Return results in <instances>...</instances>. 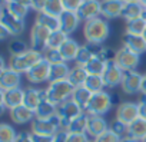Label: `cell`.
I'll return each mask as SVG.
<instances>
[{
	"mask_svg": "<svg viewBox=\"0 0 146 142\" xmlns=\"http://www.w3.org/2000/svg\"><path fill=\"white\" fill-rule=\"evenodd\" d=\"M0 25L6 27L12 36H20L25 32V20L15 16L7 9L6 3H3L0 9Z\"/></svg>",
	"mask_w": 146,
	"mask_h": 142,
	"instance_id": "8992f818",
	"label": "cell"
},
{
	"mask_svg": "<svg viewBox=\"0 0 146 142\" xmlns=\"http://www.w3.org/2000/svg\"><path fill=\"white\" fill-rule=\"evenodd\" d=\"M139 3H140V5H142V6L146 9V0H139Z\"/></svg>",
	"mask_w": 146,
	"mask_h": 142,
	"instance_id": "6f0895ef",
	"label": "cell"
},
{
	"mask_svg": "<svg viewBox=\"0 0 146 142\" xmlns=\"http://www.w3.org/2000/svg\"><path fill=\"white\" fill-rule=\"evenodd\" d=\"M88 119H89V115L88 113H82L79 118H76L73 121L69 128H67V132H78V133H85L88 131ZM88 133V132H86Z\"/></svg>",
	"mask_w": 146,
	"mask_h": 142,
	"instance_id": "836d02e7",
	"label": "cell"
},
{
	"mask_svg": "<svg viewBox=\"0 0 146 142\" xmlns=\"http://www.w3.org/2000/svg\"><path fill=\"white\" fill-rule=\"evenodd\" d=\"M139 118V106L135 102H122L116 109V118L117 121L123 122L125 125H130L133 121Z\"/></svg>",
	"mask_w": 146,
	"mask_h": 142,
	"instance_id": "7c38bea8",
	"label": "cell"
},
{
	"mask_svg": "<svg viewBox=\"0 0 146 142\" xmlns=\"http://www.w3.org/2000/svg\"><path fill=\"white\" fill-rule=\"evenodd\" d=\"M120 142H139V141H136V139H133L130 136H125V138L120 139Z\"/></svg>",
	"mask_w": 146,
	"mask_h": 142,
	"instance_id": "11a10c76",
	"label": "cell"
},
{
	"mask_svg": "<svg viewBox=\"0 0 146 142\" xmlns=\"http://www.w3.org/2000/svg\"><path fill=\"white\" fill-rule=\"evenodd\" d=\"M143 12H145V7H143L139 2L125 3V7H123V12H122V16H120V17L125 19L126 22H129V20L142 17V16H143Z\"/></svg>",
	"mask_w": 146,
	"mask_h": 142,
	"instance_id": "83f0119b",
	"label": "cell"
},
{
	"mask_svg": "<svg viewBox=\"0 0 146 142\" xmlns=\"http://www.w3.org/2000/svg\"><path fill=\"white\" fill-rule=\"evenodd\" d=\"M100 3L102 0H83L80 7L78 9V16L80 20H92L100 16Z\"/></svg>",
	"mask_w": 146,
	"mask_h": 142,
	"instance_id": "2e32d148",
	"label": "cell"
},
{
	"mask_svg": "<svg viewBox=\"0 0 146 142\" xmlns=\"http://www.w3.org/2000/svg\"><path fill=\"white\" fill-rule=\"evenodd\" d=\"M140 93L146 95V72L143 73V79H142V88H140Z\"/></svg>",
	"mask_w": 146,
	"mask_h": 142,
	"instance_id": "f5cc1de1",
	"label": "cell"
},
{
	"mask_svg": "<svg viewBox=\"0 0 146 142\" xmlns=\"http://www.w3.org/2000/svg\"><path fill=\"white\" fill-rule=\"evenodd\" d=\"M43 12L47 13V15H50V16L60 17L62 13L64 12V7H63L62 0H47V3H46Z\"/></svg>",
	"mask_w": 146,
	"mask_h": 142,
	"instance_id": "d590c367",
	"label": "cell"
},
{
	"mask_svg": "<svg viewBox=\"0 0 146 142\" xmlns=\"http://www.w3.org/2000/svg\"><path fill=\"white\" fill-rule=\"evenodd\" d=\"M140 142H146V138H145V139H142V141H140Z\"/></svg>",
	"mask_w": 146,
	"mask_h": 142,
	"instance_id": "6125c7cd",
	"label": "cell"
},
{
	"mask_svg": "<svg viewBox=\"0 0 146 142\" xmlns=\"http://www.w3.org/2000/svg\"><path fill=\"white\" fill-rule=\"evenodd\" d=\"M142 79H143V75L137 73L136 70L125 72L123 81L120 83L123 93H126V95H136V93H139L140 88H142Z\"/></svg>",
	"mask_w": 146,
	"mask_h": 142,
	"instance_id": "4fadbf2b",
	"label": "cell"
},
{
	"mask_svg": "<svg viewBox=\"0 0 146 142\" xmlns=\"http://www.w3.org/2000/svg\"><path fill=\"white\" fill-rule=\"evenodd\" d=\"M125 3L122 0H102L100 3V16L105 19L120 17Z\"/></svg>",
	"mask_w": 146,
	"mask_h": 142,
	"instance_id": "e0dca14e",
	"label": "cell"
},
{
	"mask_svg": "<svg viewBox=\"0 0 146 142\" xmlns=\"http://www.w3.org/2000/svg\"><path fill=\"white\" fill-rule=\"evenodd\" d=\"M59 20H60V30H63L67 36L75 32L80 23V19L76 12H67V10H64L62 13Z\"/></svg>",
	"mask_w": 146,
	"mask_h": 142,
	"instance_id": "ac0fdd59",
	"label": "cell"
},
{
	"mask_svg": "<svg viewBox=\"0 0 146 142\" xmlns=\"http://www.w3.org/2000/svg\"><path fill=\"white\" fill-rule=\"evenodd\" d=\"M49 75H50V63L44 57H42L26 73V79L30 83L39 85V83H43V82L49 81Z\"/></svg>",
	"mask_w": 146,
	"mask_h": 142,
	"instance_id": "30bf717a",
	"label": "cell"
},
{
	"mask_svg": "<svg viewBox=\"0 0 146 142\" xmlns=\"http://www.w3.org/2000/svg\"><path fill=\"white\" fill-rule=\"evenodd\" d=\"M69 65L66 62L63 63H56L50 65V75H49V82H57V81H66L70 73Z\"/></svg>",
	"mask_w": 146,
	"mask_h": 142,
	"instance_id": "484cf974",
	"label": "cell"
},
{
	"mask_svg": "<svg viewBox=\"0 0 146 142\" xmlns=\"http://www.w3.org/2000/svg\"><path fill=\"white\" fill-rule=\"evenodd\" d=\"M43 57H44L50 65H56V63H63V62H64L62 53L59 52V49H46V50L43 52Z\"/></svg>",
	"mask_w": 146,
	"mask_h": 142,
	"instance_id": "ab89813d",
	"label": "cell"
},
{
	"mask_svg": "<svg viewBox=\"0 0 146 142\" xmlns=\"http://www.w3.org/2000/svg\"><path fill=\"white\" fill-rule=\"evenodd\" d=\"M36 23H39V25L47 27V29L52 30V32L60 29V20H59V17L50 16V15H47V13H44V12L37 13V16H36Z\"/></svg>",
	"mask_w": 146,
	"mask_h": 142,
	"instance_id": "f546056e",
	"label": "cell"
},
{
	"mask_svg": "<svg viewBox=\"0 0 146 142\" xmlns=\"http://www.w3.org/2000/svg\"><path fill=\"white\" fill-rule=\"evenodd\" d=\"M62 131V121L59 115L50 119H35L32 122V133L37 135H56Z\"/></svg>",
	"mask_w": 146,
	"mask_h": 142,
	"instance_id": "ba28073f",
	"label": "cell"
},
{
	"mask_svg": "<svg viewBox=\"0 0 146 142\" xmlns=\"http://www.w3.org/2000/svg\"><path fill=\"white\" fill-rule=\"evenodd\" d=\"M113 106V98L109 92L102 91L98 93H93L89 105L85 109V113L88 115H98V116H103L106 115Z\"/></svg>",
	"mask_w": 146,
	"mask_h": 142,
	"instance_id": "277c9868",
	"label": "cell"
},
{
	"mask_svg": "<svg viewBox=\"0 0 146 142\" xmlns=\"http://www.w3.org/2000/svg\"><path fill=\"white\" fill-rule=\"evenodd\" d=\"M10 118L15 123L25 125V123L33 122L36 119V115H35V111L29 109L26 105H20L15 109H10Z\"/></svg>",
	"mask_w": 146,
	"mask_h": 142,
	"instance_id": "d6986e66",
	"label": "cell"
},
{
	"mask_svg": "<svg viewBox=\"0 0 146 142\" xmlns=\"http://www.w3.org/2000/svg\"><path fill=\"white\" fill-rule=\"evenodd\" d=\"M120 136L119 135H116L112 129H108L106 132H103L102 135H99V136H96L95 139H93V142H120Z\"/></svg>",
	"mask_w": 146,
	"mask_h": 142,
	"instance_id": "b9f144b4",
	"label": "cell"
},
{
	"mask_svg": "<svg viewBox=\"0 0 146 142\" xmlns=\"http://www.w3.org/2000/svg\"><path fill=\"white\" fill-rule=\"evenodd\" d=\"M127 136H130L139 142L142 139H145L146 138V119L139 116L136 121H133L127 126Z\"/></svg>",
	"mask_w": 146,
	"mask_h": 142,
	"instance_id": "d4e9b609",
	"label": "cell"
},
{
	"mask_svg": "<svg viewBox=\"0 0 146 142\" xmlns=\"http://www.w3.org/2000/svg\"><path fill=\"white\" fill-rule=\"evenodd\" d=\"M109 129H112L116 135H119L120 138H122V135H125V133H127V125H125L123 122H120V121H117V119H113V122L110 123V128Z\"/></svg>",
	"mask_w": 146,
	"mask_h": 142,
	"instance_id": "7bdbcfd3",
	"label": "cell"
},
{
	"mask_svg": "<svg viewBox=\"0 0 146 142\" xmlns=\"http://www.w3.org/2000/svg\"><path fill=\"white\" fill-rule=\"evenodd\" d=\"M66 142H90L89 135L85 133H78V132H67V139Z\"/></svg>",
	"mask_w": 146,
	"mask_h": 142,
	"instance_id": "ee69618b",
	"label": "cell"
},
{
	"mask_svg": "<svg viewBox=\"0 0 146 142\" xmlns=\"http://www.w3.org/2000/svg\"><path fill=\"white\" fill-rule=\"evenodd\" d=\"M50 33H52V30H49L47 27L35 22V25L32 26V30H30V49L43 53L47 49V40H49Z\"/></svg>",
	"mask_w": 146,
	"mask_h": 142,
	"instance_id": "9c48e42d",
	"label": "cell"
},
{
	"mask_svg": "<svg viewBox=\"0 0 146 142\" xmlns=\"http://www.w3.org/2000/svg\"><path fill=\"white\" fill-rule=\"evenodd\" d=\"M6 6H7V9H9L15 16H17L19 19H25V17L27 16V13H29V9H30V7L23 6V5H20V3H17V2L6 3Z\"/></svg>",
	"mask_w": 146,
	"mask_h": 142,
	"instance_id": "74e56055",
	"label": "cell"
},
{
	"mask_svg": "<svg viewBox=\"0 0 146 142\" xmlns=\"http://www.w3.org/2000/svg\"><path fill=\"white\" fill-rule=\"evenodd\" d=\"M88 76H89V73H88V70L85 69V66L76 65V66H73L70 69L67 81L75 88H80V86H85V82H86Z\"/></svg>",
	"mask_w": 146,
	"mask_h": 142,
	"instance_id": "cb8c5ba5",
	"label": "cell"
},
{
	"mask_svg": "<svg viewBox=\"0 0 146 142\" xmlns=\"http://www.w3.org/2000/svg\"><path fill=\"white\" fill-rule=\"evenodd\" d=\"M7 50L10 53V56H17V55H22L25 52H27V46L23 40H13L7 45Z\"/></svg>",
	"mask_w": 146,
	"mask_h": 142,
	"instance_id": "60d3db41",
	"label": "cell"
},
{
	"mask_svg": "<svg viewBox=\"0 0 146 142\" xmlns=\"http://www.w3.org/2000/svg\"><path fill=\"white\" fill-rule=\"evenodd\" d=\"M82 113H85V111L72 98L64 101V102H62L60 105H57V115H59V118L62 121V131L67 132L69 125L76 118H79Z\"/></svg>",
	"mask_w": 146,
	"mask_h": 142,
	"instance_id": "5b68a950",
	"label": "cell"
},
{
	"mask_svg": "<svg viewBox=\"0 0 146 142\" xmlns=\"http://www.w3.org/2000/svg\"><path fill=\"white\" fill-rule=\"evenodd\" d=\"M46 99V89H35V88H27L26 89V96H25V103L29 109L36 111L40 102Z\"/></svg>",
	"mask_w": 146,
	"mask_h": 142,
	"instance_id": "7402d4cb",
	"label": "cell"
},
{
	"mask_svg": "<svg viewBox=\"0 0 146 142\" xmlns=\"http://www.w3.org/2000/svg\"><path fill=\"white\" fill-rule=\"evenodd\" d=\"M15 142H35V141L32 138V133H29V132H19Z\"/></svg>",
	"mask_w": 146,
	"mask_h": 142,
	"instance_id": "681fc988",
	"label": "cell"
},
{
	"mask_svg": "<svg viewBox=\"0 0 146 142\" xmlns=\"http://www.w3.org/2000/svg\"><path fill=\"white\" fill-rule=\"evenodd\" d=\"M92 96H93V93L89 89H86L85 86H80V88H75V92H73V95H72V99L85 111L86 106L89 105Z\"/></svg>",
	"mask_w": 146,
	"mask_h": 142,
	"instance_id": "f1b7e54d",
	"label": "cell"
},
{
	"mask_svg": "<svg viewBox=\"0 0 146 142\" xmlns=\"http://www.w3.org/2000/svg\"><path fill=\"white\" fill-rule=\"evenodd\" d=\"M73 92H75V86H73L67 79L66 81H57V82H49V86L46 89V99L57 106L62 102L70 99Z\"/></svg>",
	"mask_w": 146,
	"mask_h": 142,
	"instance_id": "7a4b0ae2",
	"label": "cell"
},
{
	"mask_svg": "<svg viewBox=\"0 0 146 142\" xmlns=\"http://www.w3.org/2000/svg\"><path fill=\"white\" fill-rule=\"evenodd\" d=\"M123 75H125V72L116 65L115 60L113 62H108L106 69H105V72L102 75V78L105 81V86L115 88V86L120 85L122 81H123Z\"/></svg>",
	"mask_w": 146,
	"mask_h": 142,
	"instance_id": "5bb4252c",
	"label": "cell"
},
{
	"mask_svg": "<svg viewBox=\"0 0 146 142\" xmlns=\"http://www.w3.org/2000/svg\"><path fill=\"white\" fill-rule=\"evenodd\" d=\"M137 106H139V116L146 119V95L140 93L139 101H137Z\"/></svg>",
	"mask_w": 146,
	"mask_h": 142,
	"instance_id": "bcb514c9",
	"label": "cell"
},
{
	"mask_svg": "<svg viewBox=\"0 0 146 142\" xmlns=\"http://www.w3.org/2000/svg\"><path fill=\"white\" fill-rule=\"evenodd\" d=\"M35 115H36V119H50L57 115V106L52 103L50 101L43 99L40 105L37 106V109L35 111Z\"/></svg>",
	"mask_w": 146,
	"mask_h": 142,
	"instance_id": "4316f807",
	"label": "cell"
},
{
	"mask_svg": "<svg viewBox=\"0 0 146 142\" xmlns=\"http://www.w3.org/2000/svg\"><path fill=\"white\" fill-rule=\"evenodd\" d=\"M83 0H62L63 7L67 12H78V9L80 7Z\"/></svg>",
	"mask_w": 146,
	"mask_h": 142,
	"instance_id": "f6af8a7d",
	"label": "cell"
},
{
	"mask_svg": "<svg viewBox=\"0 0 146 142\" xmlns=\"http://www.w3.org/2000/svg\"><path fill=\"white\" fill-rule=\"evenodd\" d=\"M67 139V132L66 131H60L54 135V141L53 142H66Z\"/></svg>",
	"mask_w": 146,
	"mask_h": 142,
	"instance_id": "f907efd6",
	"label": "cell"
},
{
	"mask_svg": "<svg viewBox=\"0 0 146 142\" xmlns=\"http://www.w3.org/2000/svg\"><path fill=\"white\" fill-rule=\"evenodd\" d=\"M142 36H143V37H145V40H146V30L143 32V35H142Z\"/></svg>",
	"mask_w": 146,
	"mask_h": 142,
	"instance_id": "91938a15",
	"label": "cell"
},
{
	"mask_svg": "<svg viewBox=\"0 0 146 142\" xmlns=\"http://www.w3.org/2000/svg\"><path fill=\"white\" fill-rule=\"evenodd\" d=\"M20 83H22V73L16 72L12 67L0 70V89L3 91L16 89L20 88Z\"/></svg>",
	"mask_w": 146,
	"mask_h": 142,
	"instance_id": "9a60e30c",
	"label": "cell"
},
{
	"mask_svg": "<svg viewBox=\"0 0 146 142\" xmlns=\"http://www.w3.org/2000/svg\"><path fill=\"white\" fill-rule=\"evenodd\" d=\"M0 95H2V101L0 102L10 111V109H15V108H17V106L25 103L26 89H22V88L9 89V91L0 89Z\"/></svg>",
	"mask_w": 146,
	"mask_h": 142,
	"instance_id": "8fae6325",
	"label": "cell"
},
{
	"mask_svg": "<svg viewBox=\"0 0 146 142\" xmlns=\"http://www.w3.org/2000/svg\"><path fill=\"white\" fill-rule=\"evenodd\" d=\"M85 88L89 89L92 93H98V92H102L103 88H105V81L102 76H98V75H89L86 82H85Z\"/></svg>",
	"mask_w": 146,
	"mask_h": 142,
	"instance_id": "e575fe53",
	"label": "cell"
},
{
	"mask_svg": "<svg viewBox=\"0 0 146 142\" xmlns=\"http://www.w3.org/2000/svg\"><path fill=\"white\" fill-rule=\"evenodd\" d=\"M106 62L102 60L100 57H92L86 65H85V69L88 70V73L89 75H98V76H102L103 72H105V69H106Z\"/></svg>",
	"mask_w": 146,
	"mask_h": 142,
	"instance_id": "4dcf8cb0",
	"label": "cell"
},
{
	"mask_svg": "<svg viewBox=\"0 0 146 142\" xmlns=\"http://www.w3.org/2000/svg\"><path fill=\"white\" fill-rule=\"evenodd\" d=\"M32 138L35 142H53L54 141V135H37V133H32Z\"/></svg>",
	"mask_w": 146,
	"mask_h": 142,
	"instance_id": "7dc6e473",
	"label": "cell"
},
{
	"mask_svg": "<svg viewBox=\"0 0 146 142\" xmlns=\"http://www.w3.org/2000/svg\"><path fill=\"white\" fill-rule=\"evenodd\" d=\"M122 42H123V46L133 50L135 53L137 55H142L146 52V40L143 36H139V35H130V33H125L123 37H122Z\"/></svg>",
	"mask_w": 146,
	"mask_h": 142,
	"instance_id": "ffe728a7",
	"label": "cell"
},
{
	"mask_svg": "<svg viewBox=\"0 0 146 142\" xmlns=\"http://www.w3.org/2000/svg\"><path fill=\"white\" fill-rule=\"evenodd\" d=\"M109 129L108 122L105 121L103 116H98V115H89L88 119V135L96 138L99 135H102L103 132H106Z\"/></svg>",
	"mask_w": 146,
	"mask_h": 142,
	"instance_id": "44dd1931",
	"label": "cell"
},
{
	"mask_svg": "<svg viewBox=\"0 0 146 142\" xmlns=\"http://www.w3.org/2000/svg\"><path fill=\"white\" fill-rule=\"evenodd\" d=\"M67 39H69V36L63 30H60V29L53 30L47 40V49H59Z\"/></svg>",
	"mask_w": 146,
	"mask_h": 142,
	"instance_id": "d6a6232c",
	"label": "cell"
},
{
	"mask_svg": "<svg viewBox=\"0 0 146 142\" xmlns=\"http://www.w3.org/2000/svg\"><path fill=\"white\" fill-rule=\"evenodd\" d=\"M109 33H110V26L105 17L99 16V17L85 22L83 36L86 39V43L103 45V42L109 37Z\"/></svg>",
	"mask_w": 146,
	"mask_h": 142,
	"instance_id": "6da1fadb",
	"label": "cell"
},
{
	"mask_svg": "<svg viewBox=\"0 0 146 142\" xmlns=\"http://www.w3.org/2000/svg\"><path fill=\"white\" fill-rule=\"evenodd\" d=\"M17 138V132L9 123L0 125V142H15Z\"/></svg>",
	"mask_w": 146,
	"mask_h": 142,
	"instance_id": "8d00e7d4",
	"label": "cell"
},
{
	"mask_svg": "<svg viewBox=\"0 0 146 142\" xmlns=\"http://www.w3.org/2000/svg\"><path fill=\"white\" fill-rule=\"evenodd\" d=\"M123 3H133V2H139V0H122Z\"/></svg>",
	"mask_w": 146,
	"mask_h": 142,
	"instance_id": "9f6ffc18",
	"label": "cell"
},
{
	"mask_svg": "<svg viewBox=\"0 0 146 142\" xmlns=\"http://www.w3.org/2000/svg\"><path fill=\"white\" fill-rule=\"evenodd\" d=\"M9 36H12V35L9 33V30H7L6 27H3L2 25H0V39H2V40H6Z\"/></svg>",
	"mask_w": 146,
	"mask_h": 142,
	"instance_id": "816d5d0a",
	"label": "cell"
},
{
	"mask_svg": "<svg viewBox=\"0 0 146 142\" xmlns=\"http://www.w3.org/2000/svg\"><path fill=\"white\" fill-rule=\"evenodd\" d=\"M10 2H15V0H3V3H10Z\"/></svg>",
	"mask_w": 146,
	"mask_h": 142,
	"instance_id": "680465c9",
	"label": "cell"
},
{
	"mask_svg": "<svg viewBox=\"0 0 146 142\" xmlns=\"http://www.w3.org/2000/svg\"><path fill=\"white\" fill-rule=\"evenodd\" d=\"M79 49H80V45L75 40V39H67L60 47H59V52L62 53L64 62H72V60H76V56L79 53Z\"/></svg>",
	"mask_w": 146,
	"mask_h": 142,
	"instance_id": "603a6c76",
	"label": "cell"
},
{
	"mask_svg": "<svg viewBox=\"0 0 146 142\" xmlns=\"http://www.w3.org/2000/svg\"><path fill=\"white\" fill-rule=\"evenodd\" d=\"M145 30H146V19H145L143 16H142V17H137V19H133V20L126 22V33H130V35H139V36H142Z\"/></svg>",
	"mask_w": 146,
	"mask_h": 142,
	"instance_id": "1f68e13d",
	"label": "cell"
},
{
	"mask_svg": "<svg viewBox=\"0 0 146 142\" xmlns=\"http://www.w3.org/2000/svg\"><path fill=\"white\" fill-rule=\"evenodd\" d=\"M92 57H95L93 53H92V50L88 47V45H83V46H80L79 53H78V56H76V65L85 66Z\"/></svg>",
	"mask_w": 146,
	"mask_h": 142,
	"instance_id": "f35d334b",
	"label": "cell"
},
{
	"mask_svg": "<svg viewBox=\"0 0 146 142\" xmlns=\"http://www.w3.org/2000/svg\"><path fill=\"white\" fill-rule=\"evenodd\" d=\"M143 17L146 19V9H145V12H143Z\"/></svg>",
	"mask_w": 146,
	"mask_h": 142,
	"instance_id": "94428289",
	"label": "cell"
},
{
	"mask_svg": "<svg viewBox=\"0 0 146 142\" xmlns=\"http://www.w3.org/2000/svg\"><path fill=\"white\" fill-rule=\"evenodd\" d=\"M42 57H43V53L42 52L29 49L27 52H25L22 55L10 56L9 67H12L13 70H16V72H19V73H27Z\"/></svg>",
	"mask_w": 146,
	"mask_h": 142,
	"instance_id": "3957f363",
	"label": "cell"
},
{
	"mask_svg": "<svg viewBox=\"0 0 146 142\" xmlns=\"http://www.w3.org/2000/svg\"><path fill=\"white\" fill-rule=\"evenodd\" d=\"M115 62L123 72H132V70H136V67L140 63V55L123 46L119 50H116Z\"/></svg>",
	"mask_w": 146,
	"mask_h": 142,
	"instance_id": "52a82bcc",
	"label": "cell"
},
{
	"mask_svg": "<svg viewBox=\"0 0 146 142\" xmlns=\"http://www.w3.org/2000/svg\"><path fill=\"white\" fill-rule=\"evenodd\" d=\"M46 3H47V0H32V9L36 10L37 13H40V12H43Z\"/></svg>",
	"mask_w": 146,
	"mask_h": 142,
	"instance_id": "c3c4849f",
	"label": "cell"
},
{
	"mask_svg": "<svg viewBox=\"0 0 146 142\" xmlns=\"http://www.w3.org/2000/svg\"><path fill=\"white\" fill-rule=\"evenodd\" d=\"M15 2H17V3H20L23 6H27V7L32 9V0H15Z\"/></svg>",
	"mask_w": 146,
	"mask_h": 142,
	"instance_id": "db71d44e",
	"label": "cell"
}]
</instances>
